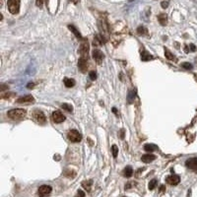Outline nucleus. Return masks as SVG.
Returning a JSON list of instances; mask_svg holds the SVG:
<instances>
[{"label": "nucleus", "instance_id": "obj_12", "mask_svg": "<svg viewBox=\"0 0 197 197\" xmlns=\"http://www.w3.org/2000/svg\"><path fill=\"white\" fill-rule=\"evenodd\" d=\"M106 38L104 37L100 34H97V35L94 37V46H102V44H106Z\"/></svg>", "mask_w": 197, "mask_h": 197}, {"label": "nucleus", "instance_id": "obj_39", "mask_svg": "<svg viewBox=\"0 0 197 197\" xmlns=\"http://www.w3.org/2000/svg\"><path fill=\"white\" fill-rule=\"evenodd\" d=\"M196 60H197V58H196Z\"/></svg>", "mask_w": 197, "mask_h": 197}, {"label": "nucleus", "instance_id": "obj_1", "mask_svg": "<svg viewBox=\"0 0 197 197\" xmlns=\"http://www.w3.org/2000/svg\"><path fill=\"white\" fill-rule=\"evenodd\" d=\"M27 114V111L23 108H14L7 112V116L9 118L13 119V120H20L23 119Z\"/></svg>", "mask_w": 197, "mask_h": 197}, {"label": "nucleus", "instance_id": "obj_31", "mask_svg": "<svg viewBox=\"0 0 197 197\" xmlns=\"http://www.w3.org/2000/svg\"><path fill=\"white\" fill-rule=\"evenodd\" d=\"M36 5H37L38 7L42 8V0H36Z\"/></svg>", "mask_w": 197, "mask_h": 197}, {"label": "nucleus", "instance_id": "obj_17", "mask_svg": "<svg viewBox=\"0 0 197 197\" xmlns=\"http://www.w3.org/2000/svg\"><path fill=\"white\" fill-rule=\"evenodd\" d=\"M158 21L162 26H166L167 23H168V16L167 14H160L158 16Z\"/></svg>", "mask_w": 197, "mask_h": 197}, {"label": "nucleus", "instance_id": "obj_7", "mask_svg": "<svg viewBox=\"0 0 197 197\" xmlns=\"http://www.w3.org/2000/svg\"><path fill=\"white\" fill-rule=\"evenodd\" d=\"M88 67H89V62H88V58H84V57H80L78 61V68L82 73H86Z\"/></svg>", "mask_w": 197, "mask_h": 197}, {"label": "nucleus", "instance_id": "obj_19", "mask_svg": "<svg viewBox=\"0 0 197 197\" xmlns=\"http://www.w3.org/2000/svg\"><path fill=\"white\" fill-rule=\"evenodd\" d=\"M122 175H123V177H131V175H133V170H132L131 167H130V166L126 167V168L123 170Z\"/></svg>", "mask_w": 197, "mask_h": 197}, {"label": "nucleus", "instance_id": "obj_26", "mask_svg": "<svg viewBox=\"0 0 197 197\" xmlns=\"http://www.w3.org/2000/svg\"><path fill=\"white\" fill-rule=\"evenodd\" d=\"M157 183H158L157 179H152V180L149 182V186H148V187H149V189H150V190H153L154 188L156 187V185H157Z\"/></svg>", "mask_w": 197, "mask_h": 197}, {"label": "nucleus", "instance_id": "obj_10", "mask_svg": "<svg viewBox=\"0 0 197 197\" xmlns=\"http://www.w3.org/2000/svg\"><path fill=\"white\" fill-rule=\"evenodd\" d=\"M185 166L189 170L193 171V172H197V158H190V159H188L185 162Z\"/></svg>", "mask_w": 197, "mask_h": 197}, {"label": "nucleus", "instance_id": "obj_5", "mask_svg": "<svg viewBox=\"0 0 197 197\" xmlns=\"http://www.w3.org/2000/svg\"><path fill=\"white\" fill-rule=\"evenodd\" d=\"M67 137L71 142H74V143H78L82 140V135H81V133H79V131H77V130H75V129L70 130L67 134Z\"/></svg>", "mask_w": 197, "mask_h": 197}, {"label": "nucleus", "instance_id": "obj_29", "mask_svg": "<svg viewBox=\"0 0 197 197\" xmlns=\"http://www.w3.org/2000/svg\"><path fill=\"white\" fill-rule=\"evenodd\" d=\"M89 77H90V79H91L92 81H95L96 79H97V73H96L95 71H91L89 73Z\"/></svg>", "mask_w": 197, "mask_h": 197}, {"label": "nucleus", "instance_id": "obj_13", "mask_svg": "<svg viewBox=\"0 0 197 197\" xmlns=\"http://www.w3.org/2000/svg\"><path fill=\"white\" fill-rule=\"evenodd\" d=\"M18 104H31V102H35V98L32 97L31 95L25 96V97H20L19 98H17L16 100Z\"/></svg>", "mask_w": 197, "mask_h": 197}, {"label": "nucleus", "instance_id": "obj_23", "mask_svg": "<svg viewBox=\"0 0 197 197\" xmlns=\"http://www.w3.org/2000/svg\"><path fill=\"white\" fill-rule=\"evenodd\" d=\"M137 34H138V35H148V30L144 27V26H140V27H138V29H137Z\"/></svg>", "mask_w": 197, "mask_h": 197}, {"label": "nucleus", "instance_id": "obj_36", "mask_svg": "<svg viewBox=\"0 0 197 197\" xmlns=\"http://www.w3.org/2000/svg\"><path fill=\"white\" fill-rule=\"evenodd\" d=\"M164 191H166V186H165V185H161L160 192H164Z\"/></svg>", "mask_w": 197, "mask_h": 197}, {"label": "nucleus", "instance_id": "obj_25", "mask_svg": "<svg viewBox=\"0 0 197 197\" xmlns=\"http://www.w3.org/2000/svg\"><path fill=\"white\" fill-rule=\"evenodd\" d=\"M61 108H63V110H65L66 111H69V112H72V110H73L72 106L71 104H63L61 106Z\"/></svg>", "mask_w": 197, "mask_h": 197}, {"label": "nucleus", "instance_id": "obj_34", "mask_svg": "<svg viewBox=\"0 0 197 197\" xmlns=\"http://www.w3.org/2000/svg\"><path fill=\"white\" fill-rule=\"evenodd\" d=\"M118 134H119V137H120L121 139H123L124 138V129H121Z\"/></svg>", "mask_w": 197, "mask_h": 197}, {"label": "nucleus", "instance_id": "obj_20", "mask_svg": "<svg viewBox=\"0 0 197 197\" xmlns=\"http://www.w3.org/2000/svg\"><path fill=\"white\" fill-rule=\"evenodd\" d=\"M93 185V180L92 179H88V180H84L82 182V186L87 190V191H91V187Z\"/></svg>", "mask_w": 197, "mask_h": 197}, {"label": "nucleus", "instance_id": "obj_24", "mask_svg": "<svg viewBox=\"0 0 197 197\" xmlns=\"http://www.w3.org/2000/svg\"><path fill=\"white\" fill-rule=\"evenodd\" d=\"M111 153H112L113 158L117 157V154H118V147H117L116 145H112V146H111Z\"/></svg>", "mask_w": 197, "mask_h": 197}, {"label": "nucleus", "instance_id": "obj_18", "mask_svg": "<svg viewBox=\"0 0 197 197\" xmlns=\"http://www.w3.org/2000/svg\"><path fill=\"white\" fill-rule=\"evenodd\" d=\"M165 55H166L167 59H169V60H172V61H175V62L177 61V59L175 58V55H173V53L171 52V51L169 50V49L167 48H165Z\"/></svg>", "mask_w": 197, "mask_h": 197}, {"label": "nucleus", "instance_id": "obj_28", "mask_svg": "<svg viewBox=\"0 0 197 197\" xmlns=\"http://www.w3.org/2000/svg\"><path fill=\"white\" fill-rule=\"evenodd\" d=\"M181 66H182V67L184 68V69H186V70H190V69H192V68H193L192 64L189 63V62H184V63L181 64Z\"/></svg>", "mask_w": 197, "mask_h": 197}, {"label": "nucleus", "instance_id": "obj_4", "mask_svg": "<svg viewBox=\"0 0 197 197\" xmlns=\"http://www.w3.org/2000/svg\"><path fill=\"white\" fill-rule=\"evenodd\" d=\"M33 118H34V120H35L36 122L38 123V124H40V125H42V124H44V123L46 122V115H44V113L42 112V110H34V112H33Z\"/></svg>", "mask_w": 197, "mask_h": 197}, {"label": "nucleus", "instance_id": "obj_22", "mask_svg": "<svg viewBox=\"0 0 197 197\" xmlns=\"http://www.w3.org/2000/svg\"><path fill=\"white\" fill-rule=\"evenodd\" d=\"M144 150L146 152H154L158 150V146H156L155 144H146L144 146Z\"/></svg>", "mask_w": 197, "mask_h": 197}, {"label": "nucleus", "instance_id": "obj_3", "mask_svg": "<svg viewBox=\"0 0 197 197\" xmlns=\"http://www.w3.org/2000/svg\"><path fill=\"white\" fill-rule=\"evenodd\" d=\"M89 42L87 40H83L82 42L80 44V48H79V53H80L81 57H84V58H88L89 57Z\"/></svg>", "mask_w": 197, "mask_h": 197}, {"label": "nucleus", "instance_id": "obj_33", "mask_svg": "<svg viewBox=\"0 0 197 197\" xmlns=\"http://www.w3.org/2000/svg\"><path fill=\"white\" fill-rule=\"evenodd\" d=\"M133 183H135V182H128L127 184L125 185V189H129V188H131L132 185H133Z\"/></svg>", "mask_w": 197, "mask_h": 197}, {"label": "nucleus", "instance_id": "obj_21", "mask_svg": "<svg viewBox=\"0 0 197 197\" xmlns=\"http://www.w3.org/2000/svg\"><path fill=\"white\" fill-rule=\"evenodd\" d=\"M64 85L67 88H72L75 86V80L74 79H70V78H65L64 79Z\"/></svg>", "mask_w": 197, "mask_h": 197}, {"label": "nucleus", "instance_id": "obj_8", "mask_svg": "<svg viewBox=\"0 0 197 197\" xmlns=\"http://www.w3.org/2000/svg\"><path fill=\"white\" fill-rule=\"evenodd\" d=\"M92 54H93V58L95 59V61L97 62L98 64L102 63V61L104 60V54L100 50V49H94Z\"/></svg>", "mask_w": 197, "mask_h": 197}, {"label": "nucleus", "instance_id": "obj_14", "mask_svg": "<svg viewBox=\"0 0 197 197\" xmlns=\"http://www.w3.org/2000/svg\"><path fill=\"white\" fill-rule=\"evenodd\" d=\"M155 159H156V156L153 155V154H146V155H143L142 157H141V161L144 163H146V164L153 162Z\"/></svg>", "mask_w": 197, "mask_h": 197}, {"label": "nucleus", "instance_id": "obj_6", "mask_svg": "<svg viewBox=\"0 0 197 197\" xmlns=\"http://www.w3.org/2000/svg\"><path fill=\"white\" fill-rule=\"evenodd\" d=\"M51 191H52L51 186L44 184V185L40 186V188H38V194L40 197H46L51 193Z\"/></svg>", "mask_w": 197, "mask_h": 197}, {"label": "nucleus", "instance_id": "obj_16", "mask_svg": "<svg viewBox=\"0 0 197 197\" xmlns=\"http://www.w3.org/2000/svg\"><path fill=\"white\" fill-rule=\"evenodd\" d=\"M68 29H69L70 31H71L72 33L74 34V35H75V37H76L77 38H79V40H84V38H82V36H81V34L79 33V31H78V30L76 29V28L74 27L73 25H69V26H68Z\"/></svg>", "mask_w": 197, "mask_h": 197}, {"label": "nucleus", "instance_id": "obj_35", "mask_svg": "<svg viewBox=\"0 0 197 197\" xmlns=\"http://www.w3.org/2000/svg\"><path fill=\"white\" fill-rule=\"evenodd\" d=\"M189 46H190V50H191V51H195V50H196V46H194V44H191Z\"/></svg>", "mask_w": 197, "mask_h": 197}, {"label": "nucleus", "instance_id": "obj_9", "mask_svg": "<svg viewBox=\"0 0 197 197\" xmlns=\"http://www.w3.org/2000/svg\"><path fill=\"white\" fill-rule=\"evenodd\" d=\"M52 120L55 123H61L65 120V116L59 110H54L52 112Z\"/></svg>", "mask_w": 197, "mask_h": 197}, {"label": "nucleus", "instance_id": "obj_11", "mask_svg": "<svg viewBox=\"0 0 197 197\" xmlns=\"http://www.w3.org/2000/svg\"><path fill=\"white\" fill-rule=\"evenodd\" d=\"M167 183L171 185H177L180 181V177L177 175H169L168 177L166 178Z\"/></svg>", "mask_w": 197, "mask_h": 197}, {"label": "nucleus", "instance_id": "obj_15", "mask_svg": "<svg viewBox=\"0 0 197 197\" xmlns=\"http://www.w3.org/2000/svg\"><path fill=\"white\" fill-rule=\"evenodd\" d=\"M152 59H154L153 55L149 54V53L144 50V49L141 51V60L142 61H148V60H152Z\"/></svg>", "mask_w": 197, "mask_h": 197}, {"label": "nucleus", "instance_id": "obj_30", "mask_svg": "<svg viewBox=\"0 0 197 197\" xmlns=\"http://www.w3.org/2000/svg\"><path fill=\"white\" fill-rule=\"evenodd\" d=\"M75 197H85V192L82 191V190H78V191H77V194L75 195Z\"/></svg>", "mask_w": 197, "mask_h": 197}, {"label": "nucleus", "instance_id": "obj_37", "mask_svg": "<svg viewBox=\"0 0 197 197\" xmlns=\"http://www.w3.org/2000/svg\"><path fill=\"white\" fill-rule=\"evenodd\" d=\"M34 86H35V84L34 83H30V84H28V88H34Z\"/></svg>", "mask_w": 197, "mask_h": 197}, {"label": "nucleus", "instance_id": "obj_38", "mask_svg": "<svg viewBox=\"0 0 197 197\" xmlns=\"http://www.w3.org/2000/svg\"><path fill=\"white\" fill-rule=\"evenodd\" d=\"M70 1H73L74 3H78V2H79V0H70Z\"/></svg>", "mask_w": 197, "mask_h": 197}, {"label": "nucleus", "instance_id": "obj_32", "mask_svg": "<svg viewBox=\"0 0 197 197\" xmlns=\"http://www.w3.org/2000/svg\"><path fill=\"white\" fill-rule=\"evenodd\" d=\"M161 5H162L163 8H167L169 6V2L168 1H163L162 3H161Z\"/></svg>", "mask_w": 197, "mask_h": 197}, {"label": "nucleus", "instance_id": "obj_27", "mask_svg": "<svg viewBox=\"0 0 197 197\" xmlns=\"http://www.w3.org/2000/svg\"><path fill=\"white\" fill-rule=\"evenodd\" d=\"M135 98V91H130L128 94V102H132V100Z\"/></svg>", "mask_w": 197, "mask_h": 197}, {"label": "nucleus", "instance_id": "obj_2", "mask_svg": "<svg viewBox=\"0 0 197 197\" xmlns=\"http://www.w3.org/2000/svg\"><path fill=\"white\" fill-rule=\"evenodd\" d=\"M7 6L8 10L11 14H18L19 10H20V0H8Z\"/></svg>", "mask_w": 197, "mask_h": 197}]
</instances>
